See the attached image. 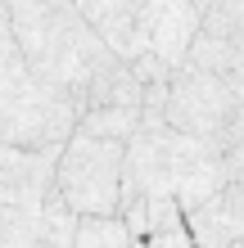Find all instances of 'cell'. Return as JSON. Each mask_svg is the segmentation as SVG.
Segmentation results:
<instances>
[{"label":"cell","mask_w":244,"mask_h":248,"mask_svg":"<svg viewBox=\"0 0 244 248\" xmlns=\"http://www.w3.org/2000/svg\"><path fill=\"white\" fill-rule=\"evenodd\" d=\"M122 221L131 226L140 248H195L190 212H185L181 199H149L145 208L127 212Z\"/></svg>","instance_id":"cell-9"},{"label":"cell","mask_w":244,"mask_h":248,"mask_svg":"<svg viewBox=\"0 0 244 248\" xmlns=\"http://www.w3.org/2000/svg\"><path fill=\"white\" fill-rule=\"evenodd\" d=\"M226 171H231V181H244V136L226 149Z\"/></svg>","instance_id":"cell-11"},{"label":"cell","mask_w":244,"mask_h":248,"mask_svg":"<svg viewBox=\"0 0 244 248\" xmlns=\"http://www.w3.org/2000/svg\"><path fill=\"white\" fill-rule=\"evenodd\" d=\"M195 248H231L244 239V181H226L208 203L190 212Z\"/></svg>","instance_id":"cell-8"},{"label":"cell","mask_w":244,"mask_h":248,"mask_svg":"<svg viewBox=\"0 0 244 248\" xmlns=\"http://www.w3.org/2000/svg\"><path fill=\"white\" fill-rule=\"evenodd\" d=\"M77 221L81 217L64 203L59 189H54V199L46 208L0 203V248H73Z\"/></svg>","instance_id":"cell-6"},{"label":"cell","mask_w":244,"mask_h":248,"mask_svg":"<svg viewBox=\"0 0 244 248\" xmlns=\"http://www.w3.org/2000/svg\"><path fill=\"white\" fill-rule=\"evenodd\" d=\"M231 181L226 149L204 136L167 122V81L145 86V118L127 140V176H122V217L145 208L149 199H181L185 212L208 203Z\"/></svg>","instance_id":"cell-3"},{"label":"cell","mask_w":244,"mask_h":248,"mask_svg":"<svg viewBox=\"0 0 244 248\" xmlns=\"http://www.w3.org/2000/svg\"><path fill=\"white\" fill-rule=\"evenodd\" d=\"M9 154H14V144H9V140H0V163H5Z\"/></svg>","instance_id":"cell-13"},{"label":"cell","mask_w":244,"mask_h":248,"mask_svg":"<svg viewBox=\"0 0 244 248\" xmlns=\"http://www.w3.org/2000/svg\"><path fill=\"white\" fill-rule=\"evenodd\" d=\"M167 122L222 149L244 136V0H212L167 81Z\"/></svg>","instance_id":"cell-2"},{"label":"cell","mask_w":244,"mask_h":248,"mask_svg":"<svg viewBox=\"0 0 244 248\" xmlns=\"http://www.w3.org/2000/svg\"><path fill=\"white\" fill-rule=\"evenodd\" d=\"M73 248H140L122 217H81Z\"/></svg>","instance_id":"cell-10"},{"label":"cell","mask_w":244,"mask_h":248,"mask_svg":"<svg viewBox=\"0 0 244 248\" xmlns=\"http://www.w3.org/2000/svg\"><path fill=\"white\" fill-rule=\"evenodd\" d=\"M59 154L64 149H14L0 163V203L46 208L59 189Z\"/></svg>","instance_id":"cell-7"},{"label":"cell","mask_w":244,"mask_h":248,"mask_svg":"<svg viewBox=\"0 0 244 248\" xmlns=\"http://www.w3.org/2000/svg\"><path fill=\"white\" fill-rule=\"evenodd\" d=\"M0 140H9V108H5V95H0ZM14 144V140H9Z\"/></svg>","instance_id":"cell-12"},{"label":"cell","mask_w":244,"mask_h":248,"mask_svg":"<svg viewBox=\"0 0 244 248\" xmlns=\"http://www.w3.org/2000/svg\"><path fill=\"white\" fill-rule=\"evenodd\" d=\"M95 32L136 68L140 81H172L212 0H77Z\"/></svg>","instance_id":"cell-4"},{"label":"cell","mask_w":244,"mask_h":248,"mask_svg":"<svg viewBox=\"0 0 244 248\" xmlns=\"http://www.w3.org/2000/svg\"><path fill=\"white\" fill-rule=\"evenodd\" d=\"M122 176H127V140L73 131L59 154V194L77 217H122Z\"/></svg>","instance_id":"cell-5"},{"label":"cell","mask_w":244,"mask_h":248,"mask_svg":"<svg viewBox=\"0 0 244 248\" xmlns=\"http://www.w3.org/2000/svg\"><path fill=\"white\" fill-rule=\"evenodd\" d=\"M231 248H244V239H240V244H231Z\"/></svg>","instance_id":"cell-14"},{"label":"cell","mask_w":244,"mask_h":248,"mask_svg":"<svg viewBox=\"0 0 244 248\" xmlns=\"http://www.w3.org/2000/svg\"><path fill=\"white\" fill-rule=\"evenodd\" d=\"M23 54L36 81L81 108V131L131 140L145 118V81L95 32L77 0H9Z\"/></svg>","instance_id":"cell-1"}]
</instances>
